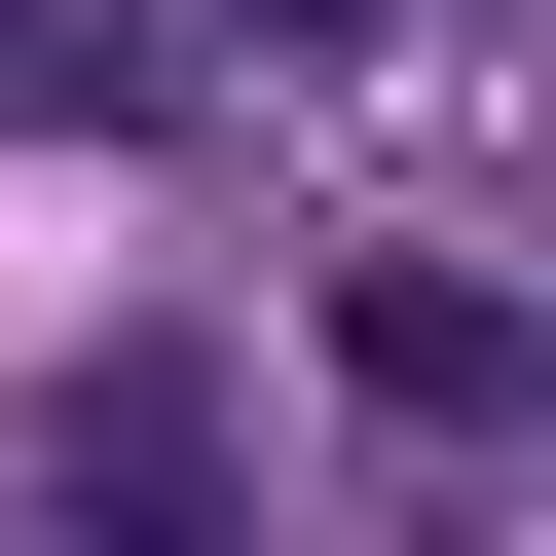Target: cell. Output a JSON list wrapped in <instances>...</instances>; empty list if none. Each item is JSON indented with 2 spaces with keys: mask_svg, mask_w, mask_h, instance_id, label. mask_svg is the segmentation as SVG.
<instances>
[{
  "mask_svg": "<svg viewBox=\"0 0 556 556\" xmlns=\"http://www.w3.org/2000/svg\"><path fill=\"white\" fill-rule=\"evenodd\" d=\"M149 112H186L149 0H0V149H149Z\"/></svg>",
  "mask_w": 556,
  "mask_h": 556,
  "instance_id": "cell-3",
  "label": "cell"
},
{
  "mask_svg": "<svg viewBox=\"0 0 556 556\" xmlns=\"http://www.w3.org/2000/svg\"><path fill=\"white\" fill-rule=\"evenodd\" d=\"M519 149H556V75H519Z\"/></svg>",
  "mask_w": 556,
  "mask_h": 556,
  "instance_id": "cell-5",
  "label": "cell"
},
{
  "mask_svg": "<svg viewBox=\"0 0 556 556\" xmlns=\"http://www.w3.org/2000/svg\"><path fill=\"white\" fill-rule=\"evenodd\" d=\"M38 556H260V408H223L186 334H112V371L38 408Z\"/></svg>",
  "mask_w": 556,
  "mask_h": 556,
  "instance_id": "cell-2",
  "label": "cell"
},
{
  "mask_svg": "<svg viewBox=\"0 0 556 556\" xmlns=\"http://www.w3.org/2000/svg\"><path fill=\"white\" fill-rule=\"evenodd\" d=\"M223 38H445V0H223Z\"/></svg>",
  "mask_w": 556,
  "mask_h": 556,
  "instance_id": "cell-4",
  "label": "cell"
},
{
  "mask_svg": "<svg viewBox=\"0 0 556 556\" xmlns=\"http://www.w3.org/2000/svg\"><path fill=\"white\" fill-rule=\"evenodd\" d=\"M334 408H371L408 482H519V445H556V298H482V260L371 223V260H334Z\"/></svg>",
  "mask_w": 556,
  "mask_h": 556,
  "instance_id": "cell-1",
  "label": "cell"
}]
</instances>
